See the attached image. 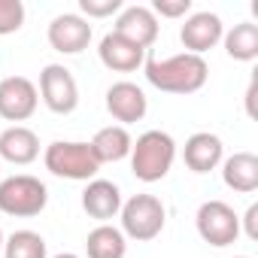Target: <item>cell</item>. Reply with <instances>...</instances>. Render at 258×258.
Listing matches in <instances>:
<instances>
[{
  "label": "cell",
  "mask_w": 258,
  "mask_h": 258,
  "mask_svg": "<svg viewBox=\"0 0 258 258\" xmlns=\"http://www.w3.org/2000/svg\"><path fill=\"white\" fill-rule=\"evenodd\" d=\"M191 10V0H155L152 4V16L158 19H179Z\"/></svg>",
  "instance_id": "cb8c5ba5"
},
{
  "label": "cell",
  "mask_w": 258,
  "mask_h": 258,
  "mask_svg": "<svg viewBox=\"0 0 258 258\" xmlns=\"http://www.w3.org/2000/svg\"><path fill=\"white\" fill-rule=\"evenodd\" d=\"M40 155V137L25 124H13L0 131V158L10 164H31Z\"/></svg>",
  "instance_id": "2e32d148"
},
{
  "label": "cell",
  "mask_w": 258,
  "mask_h": 258,
  "mask_svg": "<svg viewBox=\"0 0 258 258\" xmlns=\"http://www.w3.org/2000/svg\"><path fill=\"white\" fill-rule=\"evenodd\" d=\"M82 210L91 219H97L100 225H106L121 210V191H118V185L109 182V179H91L85 185V191H82Z\"/></svg>",
  "instance_id": "9a60e30c"
},
{
  "label": "cell",
  "mask_w": 258,
  "mask_h": 258,
  "mask_svg": "<svg viewBox=\"0 0 258 258\" xmlns=\"http://www.w3.org/2000/svg\"><path fill=\"white\" fill-rule=\"evenodd\" d=\"M40 97L52 112L70 115L79 106V85L64 64H46L40 70Z\"/></svg>",
  "instance_id": "52a82bcc"
},
{
  "label": "cell",
  "mask_w": 258,
  "mask_h": 258,
  "mask_svg": "<svg viewBox=\"0 0 258 258\" xmlns=\"http://www.w3.org/2000/svg\"><path fill=\"white\" fill-rule=\"evenodd\" d=\"M243 231L249 240H258V204H249V210L243 213Z\"/></svg>",
  "instance_id": "d4e9b609"
},
{
  "label": "cell",
  "mask_w": 258,
  "mask_h": 258,
  "mask_svg": "<svg viewBox=\"0 0 258 258\" xmlns=\"http://www.w3.org/2000/svg\"><path fill=\"white\" fill-rule=\"evenodd\" d=\"M46 204H49V191L37 176L19 173L0 182V213L16 219H31V216H40Z\"/></svg>",
  "instance_id": "277c9868"
},
{
  "label": "cell",
  "mask_w": 258,
  "mask_h": 258,
  "mask_svg": "<svg viewBox=\"0 0 258 258\" xmlns=\"http://www.w3.org/2000/svg\"><path fill=\"white\" fill-rule=\"evenodd\" d=\"M88 146H91L97 164H112V161H121V158L131 155L134 140H131V134H127V127L109 124V127H100Z\"/></svg>",
  "instance_id": "e0dca14e"
},
{
  "label": "cell",
  "mask_w": 258,
  "mask_h": 258,
  "mask_svg": "<svg viewBox=\"0 0 258 258\" xmlns=\"http://www.w3.org/2000/svg\"><path fill=\"white\" fill-rule=\"evenodd\" d=\"M158 31H161V25H158V19L152 16L149 7H127V10H121L118 19H115V28H112V34L131 40L140 49H149L158 40Z\"/></svg>",
  "instance_id": "8fae6325"
},
{
  "label": "cell",
  "mask_w": 258,
  "mask_h": 258,
  "mask_svg": "<svg viewBox=\"0 0 258 258\" xmlns=\"http://www.w3.org/2000/svg\"><path fill=\"white\" fill-rule=\"evenodd\" d=\"M85 252L88 258H124L127 243L124 234L112 225H97L88 237H85Z\"/></svg>",
  "instance_id": "d6986e66"
},
{
  "label": "cell",
  "mask_w": 258,
  "mask_h": 258,
  "mask_svg": "<svg viewBox=\"0 0 258 258\" xmlns=\"http://www.w3.org/2000/svg\"><path fill=\"white\" fill-rule=\"evenodd\" d=\"M121 234L137 243L155 240L164 231V204L155 195H134L131 201L121 204Z\"/></svg>",
  "instance_id": "5b68a950"
},
{
  "label": "cell",
  "mask_w": 258,
  "mask_h": 258,
  "mask_svg": "<svg viewBox=\"0 0 258 258\" xmlns=\"http://www.w3.org/2000/svg\"><path fill=\"white\" fill-rule=\"evenodd\" d=\"M40 91L25 76H7L0 79V118L7 121H28L37 112Z\"/></svg>",
  "instance_id": "ba28073f"
},
{
  "label": "cell",
  "mask_w": 258,
  "mask_h": 258,
  "mask_svg": "<svg viewBox=\"0 0 258 258\" xmlns=\"http://www.w3.org/2000/svg\"><path fill=\"white\" fill-rule=\"evenodd\" d=\"M176 161V143L164 131H146L131 146V170L140 182H158Z\"/></svg>",
  "instance_id": "7a4b0ae2"
},
{
  "label": "cell",
  "mask_w": 258,
  "mask_h": 258,
  "mask_svg": "<svg viewBox=\"0 0 258 258\" xmlns=\"http://www.w3.org/2000/svg\"><path fill=\"white\" fill-rule=\"evenodd\" d=\"M4 258H46V240L37 231H16L4 240Z\"/></svg>",
  "instance_id": "44dd1931"
},
{
  "label": "cell",
  "mask_w": 258,
  "mask_h": 258,
  "mask_svg": "<svg viewBox=\"0 0 258 258\" xmlns=\"http://www.w3.org/2000/svg\"><path fill=\"white\" fill-rule=\"evenodd\" d=\"M4 240H7V237H4V231H0V252H4Z\"/></svg>",
  "instance_id": "4316f807"
},
{
  "label": "cell",
  "mask_w": 258,
  "mask_h": 258,
  "mask_svg": "<svg viewBox=\"0 0 258 258\" xmlns=\"http://www.w3.org/2000/svg\"><path fill=\"white\" fill-rule=\"evenodd\" d=\"M79 10L88 19H106V16L121 13V0H79Z\"/></svg>",
  "instance_id": "603a6c76"
},
{
  "label": "cell",
  "mask_w": 258,
  "mask_h": 258,
  "mask_svg": "<svg viewBox=\"0 0 258 258\" xmlns=\"http://www.w3.org/2000/svg\"><path fill=\"white\" fill-rule=\"evenodd\" d=\"M97 55H100V64L109 67V70H115V73H134L146 61V49L134 46L131 40H124V37H118L112 31L100 40Z\"/></svg>",
  "instance_id": "4fadbf2b"
},
{
  "label": "cell",
  "mask_w": 258,
  "mask_h": 258,
  "mask_svg": "<svg viewBox=\"0 0 258 258\" xmlns=\"http://www.w3.org/2000/svg\"><path fill=\"white\" fill-rule=\"evenodd\" d=\"M55 258H79V255H73V252H61V255H55Z\"/></svg>",
  "instance_id": "484cf974"
},
{
  "label": "cell",
  "mask_w": 258,
  "mask_h": 258,
  "mask_svg": "<svg viewBox=\"0 0 258 258\" xmlns=\"http://www.w3.org/2000/svg\"><path fill=\"white\" fill-rule=\"evenodd\" d=\"M222 40H225V52H228V58L243 61V64L258 58V25H252V22H240V25H234Z\"/></svg>",
  "instance_id": "ffe728a7"
},
{
  "label": "cell",
  "mask_w": 258,
  "mask_h": 258,
  "mask_svg": "<svg viewBox=\"0 0 258 258\" xmlns=\"http://www.w3.org/2000/svg\"><path fill=\"white\" fill-rule=\"evenodd\" d=\"M91 43V25L76 16V13H64L58 19H52L49 25V46L61 55H79L82 49H88Z\"/></svg>",
  "instance_id": "30bf717a"
},
{
  "label": "cell",
  "mask_w": 258,
  "mask_h": 258,
  "mask_svg": "<svg viewBox=\"0 0 258 258\" xmlns=\"http://www.w3.org/2000/svg\"><path fill=\"white\" fill-rule=\"evenodd\" d=\"M222 37H225V25H222V19H219L216 13H195V16L185 19V25H182V31H179V40H182L185 52H188V55H201V58H204V52H210Z\"/></svg>",
  "instance_id": "9c48e42d"
},
{
  "label": "cell",
  "mask_w": 258,
  "mask_h": 258,
  "mask_svg": "<svg viewBox=\"0 0 258 258\" xmlns=\"http://www.w3.org/2000/svg\"><path fill=\"white\" fill-rule=\"evenodd\" d=\"M222 179L228 188L240 195H252L258 188V155L252 152H234L222 164Z\"/></svg>",
  "instance_id": "ac0fdd59"
},
{
  "label": "cell",
  "mask_w": 258,
  "mask_h": 258,
  "mask_svg": "<svg viewBox=\"0 0 258 258\" xmlns=\"http://www.w3.org/2000/svg\"><path fill=\"white\" fill-rule=\"evenodd\" d=\"M146 79L158 88V91H167V94H195L207 85V76H210V67L201 55H188V52H179V55H170V58H146Z\"/></svg>",
  "instance_id": "6da1fadb"
},
{
  "label": "cell",
  "mask_w": 258,
  "mask_h": 258,
  "mask_svg": "<svg viewBox=\"0 0 258 258\" xmlns=\"http://www.w3.org/2000/svg\"><path fill=\"white\" fill-rule=\"evenodd\" d=\"M46 170L52 176L61 179H73V182H91L100 170L94 152L88 143H76V140H58L52 146H46Z\"/></svg>",
  "instance_id": "3957f363"
},
{
  "label": "cell",
  "mask_w": 258,
  "mask_h": 258,
  "mask_svg": "<svg viewBox=\"0 0 258 258\" xmlns=\"http://www.w3.org/2000/svg\"><path fill=\"white\" fill-rule=\"evenodd\" d=\"M195 222H198L201 240L210 243V246H216V249L231 246L240 237V216L225 201H207V204H201Z\"/></svg>",
  "instance_id": "8992f818"
},
{
  "label": "cell",
  "mask_w": 258,
  "mask_h": 258,
  "mask_svg": "<svg viewBox=\"0 0 258 258\" xmlns=\"http://www.w3.org/2000/svg\"><path fill=\"white\" fill-rule=\"evenodd\" d=\"M222 140L210 131H198L182 146V161L191 173H210L222 164Z\"/></svg>",
  "instance_id": "5bb4252c"
},
{
  "label": "cell",
  "mask_w": 258,
  "mask_h": 258,
  "mask_svg": "<svg viewBox=\"0 0 258 258\" xmlns=\"http://www.w3.org/2000/svg\"><path fill=\"white\" fill-rule=\"evenodd\" d=\"M146 109H149V103H146V94H143L140 85H134V82L109 85V91H106V112L115 121H121V127L140 121L146 115Z\"/></svg>",
  "instance_id": "7c38bea8"
},
{
  "label": "cell",
  "mask_w": 258,
  "mask_h": 258,
  "mask_svg": "<svg viewBox=\"0 0 258 258\" xmlns=\"http://www.w3.org/2000/svg\"><path fill=\"white\" fill-rule=\"evenodd\" d=\"M25 25V4L22 0H0V37L16 34Z\"/></svg>",
  "instance_id": "7402d4cb"
},
{
  "label": "cell",
  "mask_w": 258,
  "mask_h": 258,
  "mask_svg": "<svg viewBox=\"0 0 258 258\" xmlns=\"http://www.w3.org/2000/svg\"><path fill=\"white\" fill-rule=\"evenodd\" d=\"M234 258H249V255H234Z\"/></svg>",
  "instance_id": "83f0119b"
}]
</instances>
